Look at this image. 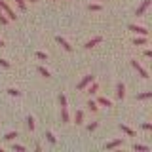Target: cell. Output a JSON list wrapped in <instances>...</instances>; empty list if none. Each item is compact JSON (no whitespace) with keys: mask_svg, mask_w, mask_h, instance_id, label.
<instances>
[{"mask_svg":"<svg viewBox=\"0 0 152 152\" xmlns=\"http://www.w3.org/2000/svg\"><path fill=\"white\" fill-rule=\"evenodd\" d=\"M15 4L19 6V10H21V12H25V10H27V2H25V0H15Z\"/></svg>","mask_w":152,"mask_h":152,"instance_id":"obj_24","label":"cell"},{"mask_svg":"<svg viewBox=\"0 0 152 152\" xmlns=\"http://www.w3.org/2000/svg\"><path fill=\"white\" fill-rule=\"evenodd\" d=\"M8 21H10L8 15H4V13L0 12V25H8Z\"/></svg>","mask_w":152,"mask_h":152,"instance_id":"obj_26","label":"cell"},{"mask_svg":"<svg viewBox=\"0 0 152 152\" xmlns=\"http://www.w3.org/2000/svg\"><path fill=\"white\" fill-rule=\"evenodd\" d=\"M97 104H103V107H112V101H110V99H107V97H99L97 99Z\"/></svg>","mask_w":152,"mask_h":152,"instance_id":"obj_14","label":"cell"},{"mask_svg":"<svg viewBox=\"0 0 152 152\" xmlns=\"http://www.w3.org/2000/svg\"><path fill=\"white\" fill-rule=\"evenodd\" d=\"M36 70H38V72H40L42 76H44V78H51V74H50V70H48V69H46V66H38V69H36Z\"/></svg>","mask_w":152,"mask_h":152,"instance_id":"obj_18","label":"cell"},{"mask_svg":"<svg viewBox=\"0 0 152 152\" xmlns=\"http://www.w3.org/2000/svg\"><path fill=\"white\" fill-rule=\"evenodd\" d=\"M4 46V40H2V38H0V48H2Z\"/></svg>","mask_w":152,"mask_h":152,"instance_id":"obj_34","label":"cell"},{"mask_svg":"<svg viewBox=\"0 0 152 152\" xmlns=\"http://www.w3.org/2000/svg\"><path fill=\"white\" fill-rule=\"evenodd\" d=\"M141 127H142L145 131H150V129H152V124H150V122H145V124H142Z\"/></svg>","mask_w":152,"mask_h":152,"instance_id":"obj_29","label":"cell"},{"mask_svg":"<svg viewBox=\"0 0 152 152\" xmlns=\"http://www.w3.org/2000/svg\"><path fill=\"white\" fill-rule=\"evenodd\" d=\"M46 139H48V142H51V145H55V135L51 131H48L46 133Z\"/></svg>","mask_w":152,"mask_h":152,"instance_id":"obj_23","label":"cell"},{"mask_svg":"<svg viewBox=\"0 0 152 152\" xmlns=\"http://www.w3.org/2000/svg\"><path fill=\"white\" fill-rule=\"evenodd\" d=\"M97 91H99V84L93 80V82L88 86V93H89V95H93V93H97Z\"/></svg>","mask_w":152,"mask_h":152,"instance_id":"obj_11","label":"cell"},{"mask_svg":"<svg viewBox=\"0 0 152 152\" xmlns=\"http://www.w3.org/2000/svg\"><path fill=\"white\" fill-rule=\"evenodd\" d=\"M129 31H133L139 36H148V31H146L145 27H141V25H129Z\"/></svg>","mask_w":152,"mask_h":152,"instance_id":"obj_4","label":"cell"},{"mask_svg":"<svg viewBox=\"0 0 152 152\" xmlns=\"http://www.w3.org/2000/svg\"><path fill=\"white\" fill-rule=\"evenodd\" d=\"M61 120H63V124H69V122H70V116H69L66 107H61Z\"/></svg>","mask_w":152,"mask_h":152,"instance_id":"obj_10","label":"cell"},{"mask_svg":"<svg viewBox=\"0 0 152 152\" xmlns=\"http://www.w3.org/2000/svg\"><path fill=\"white\" fill-rule=\"evenodd\" d=\"M0 10H4V13H6V15H8V19H10V21H15V19H17L15 12H13V10L10 8L6 2H4V0H0Z\"/></svg>","mask_w":152,"mask_h":152,"instance_id":"obj_1","label":"cell"},{"mask_svg":"<svg viewBox=\"0 0 152 152\" xmlns=\"http://www.w3.org/2000/svg\"><path fill=\"white\" fill-rule=\"evenodd\" d=\"M31 2H36V0H31Z\"/></svg>","mask_w":152,"mask_h":152,"instance_id":"obj_35","label":"cell"},{"mask_svg":"<svg viewBox=\"0 0 152 152\" xmlns=\"http://www.w3.org/2000/svg\"><path fill=\"white\" fill-rule=\"evenodd\" d=\"M152 97V91H145V93H139L137 95V101H146V99Z\"/></svg>","mask_w":152,"mask_h":152,"instance_id":"obj_16","label":"cell"},{"mask_svg":"<svg viewBox=\"0 0 152 152\" xmlns=\"http://www.w3.org/2000/svg\"><path fill=\"white\" fill-rule=\"evenodd\" d=\"M27 127H28V129H34V118H32V116H27Z\"/></svg>","mask_w":152,"mask_h":152,"instance_id":"obj_22","label":"cell"},{"mask_svg":"<svg viewBox=\"0 0 152 152\" xmlns=\"http://www.w3.org/2000/svg\"><path fill=\"white\" fill-rule=\"evenodd\" d=\"M0 66H4V69H10V61H6V59H0Z\"/></svg>","mask_w":152,"mask_h":152,"instance_id":"obj_31","label":"cell"},{"mask_svg":"<svg viewBox=\"0 0 152 152\" xmlns=\"http://www.w3.org/2000/svg\"><path fill=\"white\" fill-rule=\"evenodd\" d=\"M17 131H8L6 133V135H4V139H6V141H13V139H17Z\"/></svg>","mask_w":152,"mask_h":152,"instance_id":"obj_19","label":"cell"},{"mask_svg":"<svg viewBox=\"0 0 152 152\" xmlns=\"http://www.w3.org/2000/svg\"><path fill=\"white\" fill-rule=\"evenodd\" d=\"M122 145H124V139H114L110 142H107L104 148H107V150H114V148H118V146H122Z\"/></svg>","mask_w":152,"mask_h":152,"instance_id":"obj_6","label":"cell"},{"mask_svg":"<svg viewBox=\"0 0 152 152\" xmlns=\"http://www.w3.org/2000/svg\"><path fill=\"white\" fill-rule=\"evenodd\" d=\"M88 10H89V12H101L103 6H101V4H89Z\"/></svg>","mask_w":152,"mask_h":152,"instance_id":"obj_20","label":"cell"},{"mask_svg":"<svg viewBox=\"0 0 152 152\" xmlns=\"http://www.w3.org/2000/svg\"><path fill=\"white\" fill-rule=\"evenodd\" d=\"M82 122H84V112L82 110H76V114H74V124H76V126H80Z\"/></svg>","mask_w":152,"mask_h":152,"instance_id":"obj_13","label":"cell"},{"mask_svg":"<svg viewBox=\"0 0 152 152\" xmlns=\"http://www.w3.org/2000/svg\"><path fill=\"white\" fill-rule=\"evenodd\" d=\"M120 129L126 133V135H129V137H135V131L131 129V127H127V126H124V124H120Z\"/></svg>","mask_w":152,"mask_h":152,"instance_id":"obj_15","label":"cell"},{"mask_svg":"<svg viewBox=\"0 0 152 152\" xmlns=\"http://www.w3.org/2000/svg\"><path fill=\"white\" fill-rule=\"evenodd\" d=\"M88 108H89V110H91V112H97V103H95V101H91V99H89V101H88Z\"/></svg>","mask_w":152,"mask_h":152,"instance_id":"obj_21","label":"cell"},{"mask_svg":"<svg viewBox=\"0 0 152 152\" xmlns=\"http://www.w3.org/2000/svg\"><path fill=\"white\" fill-rule=\"evenodd\" d=\"M8 93H10V95H13V97H21V91H19V89H15V88H10V89H8Z\"/></svg>","mask_w":152,"mask_h":152,"instance_id":"obj_25","label":"cell"},{"mask_svg":"<svg viewBox=\"0 0 152 152\" xmlns=\"http://www.w3.org/2000/svg\"><path fill=\"white\" fill-rule=\"evenodd\" d=\"M57 42H59V44H61V48H63L65 51H72V46H70V44H69V42L65 40L63 36H57Z\"/></svg>","mask_w":152,"mask_h":152,"instance_id":"obj_9","label":"cell"},{"mask_svg":"<svg viewBox=\"0 0 152 152\" xmlns=\"http://www.w3.org/2000/svg\"><path fill=\"white\" fill-rule=\"evenodd\" d=\"M97 126H99V122H91V124L88 126V131H89V133L95 131V129H97Z\"/></svg>","mask_w":152,"mask_h":152,"instance_id":"obj_27","label":"cell"},{"mask_svg":"<svg viewBox=\"0 0 152 152\" xmlns=\"http://www.w3.org/2000/svg\"><path fill=\"white\" fill-rule=\"evenodd\" d=\"M0 12H2V10H0Z\"/></svg>","mask_w":152,"mask_h":152,"instance_id":"obj_36","label":"cell"},{"mask_svg":"<svg viewBox=\"0 0 152 152\" xmlns=\"http://www.w3.org/2000/svg\"><path fill=\"white\" fill-rule=\"evenodd\" d=\"M131 66L137 70V72H139V76H141V78H145V80L148 78V72H146V69H142V65H141L137 59H131Z\"/></svg>","mask_w":152,"mask_h":152,"instance_id":"obj_2","label":"cell"},{"mask_svg":"<svg viewBox=\"0 0 152 152\" xmlns=\"http://www.w3.org/2000/svg\"><path fill=\"white\" fill-rule=\"evenodd\" d=\"M146 42H148V36H139L133 40V44L135 46H146Z\"/></svg>","mask_w":152,"mask_h":152,"instance_id":"obj_12","label":"cell"},{"mask_svg":"<svg viewBox=\"0 0 152 152\" xmlns=\"http://www.w3.org/2000/svg\"><path fill=\"white\" fill-rule=\"evenodd\" d=\"M93 80H95V76H93V74H88V76H84V78H82V82H80L78 86H76V88H78L80 91H82V89H86L89 84L93 82Z\"/></svg>","mask_w":152,"mask_h":152,"instance_id":"obj_3","label":"cell"},{"mask_svg":"<svg viewBox=\"0 0 152 152\" xmlns=\"http://www.w3.org/2000/svg\"><path fill=\"white\" fill-rule=\"evenodd\" d=\"M150 4H152V0H145V2L141 4L139 8H137V12H135V15H142V13L146 12V10L150 8Z\"/></svg>","mask_w":152,"mask_h":152,"instance_id":"obj_7","label":"cell"},{"mask_svg":"<svg viewBox=\"0 0 152 152\" xmlns=\"http://www.w3.org/2000/svg\"><path fill=\"white\" fill-rule=\"evenodd\" d=\"M133 150H139V152H148L150 148L146 145H139V142H135V145H133Z\"/></svg>","mask_w":152,"mask_h":152,"instance_id":"obj_17","label":"cell"},{"mask_svg":"<svg viewBox=\"0 0 152 152\" xmlns=\"http://www.w3.org/2000/svg\"><path fill=\"white\" fill-rule=\"evenodd\" d=\"M12 148L15 150V152H25V146H23V145H15V142H13V146H12Z\"/></svg>","mask_w":152,"mask_h":152,"instance_id":"obj_28","label":"cell"},{"mask_svg":"<svg viewBox=\"0 0 152 152\" xmlns=\"http://www.w3.org/2000/svg\"><path fill=\"white\" fill-rule=\"evenodd\" d=\"M116 97L120 99H126V86H124V82H118V86H116Z\"/></svg>","mask_w":152,"mask_h":152,"instance_id":"obj_5","label":"cell"},{"mask_svg":"<svg viewBox=\"0 0 152 152\" xmlns=\"http://www.w3.org/2000/svg\"><path fill=\"white\" fill-rule=\"evenodd\" d=\"M59 103H61V107H66V97H65L63 93L59 95Z\"/></svg>","mask_w":152,"mask_h":152,"instance_id":"obj_30","label":"cell"},{"mask_svg":"<svg viewBox=\"0 0 152 152\" xmlns=\"http://www.w3.org/2000/svg\"><path fill=\"white\" fill-rule=\"evenodd\" d=\"M99 42H103V38H101V36H95V38H91V40H88V42H86L84 48H86V50H91V48H93V46H97Z\"/></svg>","mask_w":152,"mask_h":152,"instance_id":"obj_8","label":"cell"},{"mask_svg":"<svg viewBox=\"0 0 152 152\" xmlns=\"http://www.w3.org/2000/svg\"><path fill=\"white\" fill-rule=\"evenodd\" d=\"M145 57H152V50H146L145 51Z\"/></svg>","mask_w":152,"mask_h":152,"instance_id":"obj_33","label":"cell"},{"mask_svg":"<svg viewBox=\"0 0 152 152\" xmlns=\"http://www.w3.org/2000/svg\"><path fill=\"white\" fill-rule=\"evenodd\" d=\"M36 57L38 59H48V55L44 53V51H36Z\"/></svg>","mask_w":152,"mask_h":152,"instance_id":"obj_32","label":"cell"}]
</instances>
